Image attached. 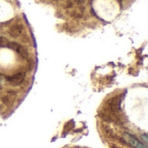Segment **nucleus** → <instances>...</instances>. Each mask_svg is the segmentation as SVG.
Here are the masks:
<instances>
[{
  "instance_id": "2",
  "label": "nucleus",
  "mask_w": 148,
  "mask_h": 148,
  "mask_svg": "<svg viewBox=\"0 0 148 148\" xmlns=\"http://www.w3.org/2000/svg\"><path fill=\"white\" fill-rule=\"evenodd\" d=\"M75 1H77V2H81V1H82V0H75Z\"/></svg>"
},
{
  "instance_id": "1",
  "label": "nucleus",
  "mask_w": 148,
  "mask_h": 148,
  "mask_svg": "<svg viewBox=\"0 0 148 148\" xmlns=\"http://www.w3.org/2000/svg\"><path fill=\"white\" fill-rule=\"evenodd\" d=\"M124 140L127 144H129L132 147L134 148H147V146L143 144L141 141H140L136 137L130 134H124Z\"/></svg>"
}]
</instances>
